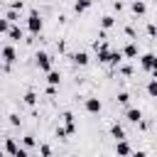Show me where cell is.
I'll use <instances>...</instances> for the list:
<instances>
[{
    "mask_svg": "<svg viewBox=\"0 0 157 157\" xmlns=\"http://www.w3.org/2000/svg\"><path fill=\"white\" fill-rule=\"evenodd\" d=\"M54 135H56V137H59V140H66V137H69V135H66V130H64V128H56V132H54Z\"/></svg>",
    "mask_w": 157,
    "mask_h": 157,
    "instance_id": "26",
    "label": "cell"
},
{
    "mask_svg": "<svg viewBox=\"0 0 157 157\" xmlns=\"http://www.w3.org/2000/svg\"><path fill=\"white\" fill-rule=\"evenodd\" d=\"M39 152H42L44 157H49V155H52V147H49V145H42V147H39Z\"/></svg>",
    "mask_w": 157,
    "mask_h": 157,
    "instance_id": "28",
    "label": "cell"
},
{
    "mask_svg": "<svg viewBox=\"0 0 157 157\" xmlns=\"http://www.w3.org/2000/svg\"><path fill=\"white\" fill-rule=\"evenodd\" d=\"M113 25H115V17H113V15H103V17H101V27H103V29H110Z\"/></svg>",
    "mask_w": 157,
    "mask_h": 157,
    "instance_id": "17",
    "label": "cell"
},
{
    "mask_svg": "<svg viewBox=\"0 0 157 157\" xmlns=\"http://www.w3.org/2000/svg\"><path fill=\"white\" fill-rule=\"evenodd\" d=\"M0 56H2L5 64H15V61H17V52H15L12 44H5V47L0 49Z\"/></svg>",
    "mask_w": 157,
    "mask_h": 157,
    "instance_id": "4",
    "label": "cell"
},
{
    "mask_svg": "<svg viewBox=\"0 0 157 157\" xmlns=\"http://www.w3.org/2000/svg\"><path fill=\"white\" fill-rule=\"evenodd\" d=\"M140 66L145 71H150V74L157 76V54H142L140 56Z\"/></svg>",
    "mask_w": 157,
    "mask_h": 157,
    "instance_id": "2",
    "label": "cell"
},
{
    "mask_svg": "<svg viewBox=\"0 0 157 157\" xmlns=\"http://www.w3.org/2000/svg\"><path fill=\"white\" fill-rule=\"evenodd\" d=\"M145 91H147V96H150V98H157V78L147 81V88H145Z\"/></svg>",
    "mask_w": 157,
    "mask_h": 157,
    "instance_id": "18",
    "label": "cell"
},
{
    "mask_svg": "<svg viewBox=\"0 0 157 157\" xmlns=\"http://www.w3.org/2000/svg\"><path fill=\"white\" fill-rule=\"evenodd\" d=\"M83 108H86V113L96 115V113H101L103 103H101V98H86V101H83Z\"/></svg>",
    "mask_w": 157,
    "mask_h": 157,
    "instance_id": "5",
    "label": "cell"
},
{
    "mask_svg": "<svg viewBox=\"0 0 157 157\" xmlns=\"http://www.w3.org/2000/svg\"><path fill=\"white\" fill-rule=\"evenodd\" d=\"M22 101H25L27 105H34V103H37V93H34V91H27V93L22 96Z\"/></svg>",
    "mask_w": 157,
    "mask_h": 157,
    "instance_id": "19",
    "label": "cell"
},
{
    "mask_svg": "<svg viewBox=\"0 0 157 157\" xmlns=\"http://www.w3.org/2000/svg\"><path fill=\"white\" fill-rule=\"evenodd\" d=\"M47 81H49L52 86H59V81H61V74H59V71H54V69H49V71H47Z\"/></svg>",
    "mask_w": 157,
    "mask_h": 157,
    "instance_id": "16",
    "label": "cell"
},
{
    "mask_svg": "<svg viewBox=\"0 0 157 157\" xmlns=\"http://www.w3.org/2000/svg\"><path fill=\"white\" fill-rule=\"evenodd\" d=\"M130 10H132V15H137V17H142V15L147 12V5H145L142 0H135V2L130 5Z\"/></svg>",
    "mask_w": 157,
    "mask_h": 157,
    "instance_id": "11",
    "label": "cell"
},
{
    "mask_svg": "<svg viewBox=\"0 0 157 157\" xmlns=\"http://www.w3.org/2000/svg\"><path fill=\"white\" fill-rule=\"evenodd\" d=\"M7 37H10V42H20V39H22V29H20L17 25H10V29H7Z\"/></svg>",
    "mask_w": 157,
    "mask_h": 157,
    "instance_id": "12",
    "label": "cell"
},
{
    "mask_svg": "<svg viewBox=\"0 0 157 157\" xmlns=\"http://www.w3.org/2000/svg\"><path fill=\"white\" fill-rule=\"evenodd\" d=\"M17 12H20V10H12V7H10V10H7V15H5V17H7V20H10V22H15V20H17V17H20V15H17Z\"/></svg>",
    "mask_w": 157,
    "mask_h": 157,
    "instance_id": "23",
    "label": "cell"
},
{
    "mask_svg": "<svg viewBox=\"0 0 157 157\" xmlns=\"http://www.w3.org/2000/svg\"><path fill=\"white\" fill-rule=\"evenodd\" d=\"M147 34H150V37H157V25H155V22L147 25Z\"/></svg>",
    "mask_w": 157,
    "mask_h": 157,
    "instance_id": "25",
    "label": "cell"
},
{
    "mask_svg": "<svg viewBox=\"0 0 157 157\" xmlns=\"http://www.w3.org/2000/svg\"><path fill=\"white\" fill-rule=\"evenodd\" d=\"M20 123H22V118H20L17 113H12V115H10V125H15V128H17Z\"/></svg>",
    "mask_w": 157,
    "mask_h": 157,
    "instance_id": "24",
    "label": "cell"
},
{
    "mask_svg": "<svg viewBox=\"0 0 157 157\" xmlns=\"http://www.w3.org/2000/svg\"><path fill=\"white\" fill-rule=\"evenodd\" d=\"M120 52H123V56H125V59H135V56L140 54V49H137V44H135V42H128Z\"/></svg>",
    "mask_w": 157,
    "mask_h": 157,
    "instance_id": "7",
    "label": "cell"
},
{
    "mask_svg": "<svg viewBox=\"0 0 157 157\" xmlns=\"http://www.w3.org/2000/svg\"><path fill=\"white\" fill-rule=\"evenodd\" d=\"M42 27H44V20H42L39 10H32V12H29V17H27V29H29L32 34H39V32H42Z\"/></svg>",
    "mask_w": 157,
    "mask_h": 157,
    "instance_id": "1",
    "label": "cell"
},
{
    "mask_svg": "<svg viewBox=\"0 0 157 157\" xmlns=\"http://www.w3.org/2000/svg\"><path fill=\"white\" fill-rule=\"evenodd\" d=\"M115 152H118V155H130V152H132V147H130V145H128V140L123 137V140H115Z\"/></svg>",
    "mask_w": 157,
    "mask_h": 157,
    "instance_id": "10",
    "label": "cell"
},
{
    "mask_svg": "<svg viewBox=\"0 0 157 157\" xmlns=\"http://www.w3.org/2000/svg\"><path fill=\"white\" fill-rule=\"evenodd\" d=\"M34 64H37L42 71H49V69H52V56H49L47 52H37V54H34Z\"/></svg>",
    "mask_w": 157,
    "mask_h": 157,
    "instance_id": "3",
    "label": "cell"
},
{
    "mask_svg": "<svg viewBox=\"0 0 157 157\" xmlns=\"http://www.w3.org/2000/svg\"><path fill=\"white\" fill-rule=\"evenodd\" d=\"M110 135H113L115 140H123V137H125V128H123L120 123H113V125H110Z\"/></svg>",
    "mask_w": 157,
    "mask_h": 157,
    "instance_id": "13",
    "label": "cell"
},
{
    "mask_svg": "<svg viewBox=\"0 0 157 157\" xmlns=\"http://www.w3.org/2000/svg\"><path fill=\"white\" fill-rule=\"evenodd\" d=\"M71 61H74L76 66H86L91 59H88V54H86V52H76V54H71Z\"/></svg>",
    "mask_w": 157,
    "mask_h": 157,
    "instance_id": "9",
    "label": "cell"
},
{
    "mask_svg": "<svg viewBox=\"0 0 157 157\" xmlns=\"http://www.w3.org/2000/svg\"><path fill=\"white\" fill-rule=\"evenodd\" d=\"M125 118H128V123L137 125V123L142 120V110H140V108H128V110H125Z\"/></svg>",
    "mask_w": 157,
    "mask_h": 157,
    "instance_id": "8",
    "label": "cell"
},
{
    "mask_svg": "<svg viewBox=\"0 0 157 157\" xmlns=\"http://www.w3.org/2000/svg\"><path fill=\"white\" fill-rule=\"evenodd\" d=\"M120 74H125V76H130V74H132V69H130V66H120Z\"/></svg>",
    "mask_w": 157,
    "mask_h": 157,
    "instance_id": "30",
    "label": "cell"
},
{
    "mask_svg": "<svg viewBox=\"0 0 157 157\" xmlns=\"http://www.w3.org/2000/svg\"><path fill=\"white\" fill-rule=\"evenodd\" d=\"M115 101H118L120 105H128V103H130V93H128V91H120V93L115 96Z\"/></svg>",
    "mask_w": 157,
    "mask_h": 157,
    "instance_id": "20",
    "label": "cell"
},
{
    "mask_svg": "<svg viewBox=\"0 0 157 157\" xmlns=\"http://www.w3.org/2000/svg\"><path fill=\"white\" fill-rule=\"evenodd\" d=\"M91 5H93V0H76L74 2V12H86Z\"/></svg>",
    "mask_w": 157,
    "mask_h": 157,
    "instance_id": "15",
    "label": "cell"
},
{
    "mask_svg": "<svg viewBox=\"0 0 157 157\" xmlns=\"http://www.w3.org/2000/svg\"><path fill=\"white\" fill-rule=\"evenodd\" d=\"M125 34H128V37H132V39H135V27H125Z\"/></svg>",
    "mask_w": 157,
    "mask_h": 157,
    "instance_id": "29",
    "label": "cell"
},
{
    "mask_svg": "<svg viewBox=\"0 0 157 157\" xmlns=\"http://www.w3.org/2000/svg\"><path fill=\"white\" fill-rule=\"evenodd\" d=\"M61 118H64V130H66V135H76V120H74V115H71V113H64Z\"/></svg>",
    "mask_w": 157,
    "mask_h": 157,
    "instance_id": "6",
    "label": "cell"
},
{
    "mask_svg": "<svg viewBox=\"0 0 157 157\" xmlns=\"http://www.w3.org/2000/svg\"><path fill=\"white\" fill-rule=\"evenodd\" d=\"M7 29H10V20L0 17V34H7Z\"/></svg>",
    "mask_w": 157,
    "mask_h": 157,
    "instance_id": "22",
    "label": "cell"
},
{
    "mask_svg": "<svg viewBox=\"0 0 157 157\" xmlns=\"http://www.w3.org/2000/svg\"><path fill=\"white\" fill-rule=\"evenodd\" d=\"M120 61H123V52L118 49H110V56H108V64H113V66H120Z\"/></svg>",
    "mask_w": 157,
    "mask_h": 157,
    "instance_id": "14",
    "label": "cell"
},
{
    "mask_svg": "<svg viewBox=\"0 0 157 157\" xmlns=\"http://www.w3.org/2000/svg\"><path fill=\"white\" fill-rule=\"evenodd\" d=\"M113 10H115V12H120V10H123V2H118V0H115V2H113Z\"/></svg>",
    "mask_w": 157,
    "mask_h": 157,
    "instance_id": "31",
    "label": "cell"
},
{
    "mask_svg": "<svg viewBox=\"0 0 157 157\" xmlns=\"http://www.w3.org/2000/svg\"><path fill=\"white\" fill-rule=\"evenodd\" d=\"M10 7H12V10H22V7H25V2H22V0H12V2H10Z\"/></svg>",
    "mask_w": 157,
    "mask_h": 157,
    "instance_id": "27",
    "label": "cell"
},
{
    "mask_svg": "<svg viewBox=\"0 0 157 157\" xmlns=\"http://www.w3.org/2000/svg\"><path fill=\"white\" fill-rule=\"evenodd\" d=\"M22 145L32 152V150H34V137H32V135H25V137H22Z\"/></svg>",
    "mask_w": 157,
    "mask_h": 157,
    "instance_id": "21",
    "label": "cell"
},
{
    "mask_svg": "<svg viewBox=\"0 0 157 157\" xmlns=\"http://www.w3.org/2000/svg\"><path fill=\"white\" fill-rule=\"evenodd\" d=\"M2 152H5V150H2V147H0V157H2Z\"/></svg>",
    "mask_w": 157,
    "mask_h": 157,
    "instance_id": "32",
    "label": "cell"
}]
</instances>
